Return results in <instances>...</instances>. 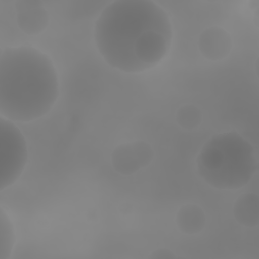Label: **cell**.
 I'll use <instances>...</instances> for the list:
<instances>
[{"label": "cell", "mask_w": 259, "mask_h": 259, "mask_svg": "<svg viewBox=\"0 0 259 259\" xmlns=\"http://www.w3.org/2000/svg\"><path fill=\"white\" fill-rule=\"evenodd\" d=\"M199 176L211 187L234 190L246 185L258 168L255 149L240 134L230 131L212 136L196 158Z\"/></svg>", "instance_id": "cell-3"}, {"label": "cell", "mask_w": 259, "mask_h": 259, "mask_svg": "<svg viewBox=\"0 0 259 259\" xmlns=\"http://www.w3.org/2000/svg\"><path fill=\"white\" fill-rule=\"evenodd\" d=\"M206 224V217L203 209L194 203L182 205L176 213V225L186 235L200 233Z\"/></svg>", "instance_id": "cell-8"}, {"label": "cell", "mask_w": 259, "mask_h": 259, "mask_svg": "<svg viewBox=\"0 0 259 259\" xmlns=\"http://www.w3.org/2000/svg\"><path fill=\"white\" fill-rule=\"evenodd\" d=\"M166 11L150 0H117L103 8L95 23L98 52L112 68L141 73L160 63L172 41Z\"/></svg>", "instance_id": "cell-1"}, {"label": "cell", "mask_w": 259, "mask_h": 259, "mask_svg": "<svg viewBox=\"0 0 259 259\" xmlns=\"http://www.w3.org/2000/svg\"><path fill=\"white\" fill-rule=\"evenodd\" d=\"M59 95V81L48 55L32 47L5 48L0 54V113L12 121L46 115Z\"/></svg>", "instance_id": "cell-2"}, {"label": "cell", "mask_w": 259, "mask_h": 259, "mask_svg": "<svg viewBox=\"0 0 259 259\" xmlns=\"http://www.w3.org/2000/svg\"><path fill=\"white\" fill-rule=\"evenodd\" d=\"M16 23L28 35L41 33L49 24V13L41 1L19 0L15 3Z\"/></svg>", "instance_id": "cell-6"}, {"label": "cell", "mask_w": 259, "mask_h": 259, "mask_svg": "<svg viewBox=\"0 0 259 259\" xmlns=\"http://www.w3.org/2000/svg\"><path fill=\"white\" fill-rule=\"evenodd\" d=\"M233 215L243 227L254 228L259 224V198L254 193L239 196L233 206Z\"/></svg>", "instance_id": "cell-9"}, {"label": "cell", "mask_w": 259, "mask_h": 259, "mask_svg": "<svg viewBox=\"0 0 259 259\" xmlns=\"http://www.w3.org/2000/svg\"><path fill=\"white\" fill-rule=\"evenodd\" d=\"M177 257L178 256L168 248L156 249L149 255V258L151 259H174Z\"/></svg>", "instance_id": "cell-12"}, {"label": "cell", "mask_w": 259, "mask_h": 259, "mask_svg": "<svg viewBox=\"0 0 259 259\" xmlns=\"http://www.w3.org/2000/svg\"><path fill=\"white\" fill-rule=\"evenodd\" d=\"M24 136L12 120L0 117V190L11 186L21 175L27 161Z\"/></svg>", "instance_id": "cell-4"}, {"label": "cell", "mask_w": 259, "mask_h": 259, "mask_svg": "<svg viewBox=\"0 0 259 259\" xmlns=\"http://www.w3.org/2000/svg\"><path fill=\"white\" fill-rule=\"evenodd\" d=\"M178 125L184 131L196 130L202 122L201 110L192 104L182 105L176 113Z\"/></svg>", "instance_id": "cell-11"}, {"label": "cell", "mask_w": 259, "mask_h": 259, "mask_svg": "<svg viewBox=\"0 0 259 259\" xmlns=\"http://www.w3.org/2000/svg\"><path fill=\"white\" fill-rule=\"evenodd\" d=\"M233 47L232 37L227 30L219 26L205 28L198 37V49L201 55L210 61L226 58Z\"/></svg>", "instance_id": "cell-7"}, {"label": "cell", "mask_w": 259, "mask_h": 259, "mask_svg": "<svg viewBox=\"0 0 259 259\" xmlns=\"http://www.w3.org/2000/svg\"><path fill=\"white\" fill-rule=\"evenodd\" d=\"M153 158L151 145L137 140L118 145L111 154V164L117 173L128 176L147 167Z\"/></svg>", "instance_id": "cell-5"}, {"label": "cell", "mask_w": 259, "mask_h": 259, "mask_svg": "<svg viewBox=\"0 0 259 259\" xmlns=\"http://www.w3.org/2000/svg\"><path fill=\"white\" fill-rule=\"evenodd\" d=\"M15 241V233L10 218L1 208L0 210V259L11 256Z\"/></svg>", "instance_id": "cell-10"}]
</instances>
